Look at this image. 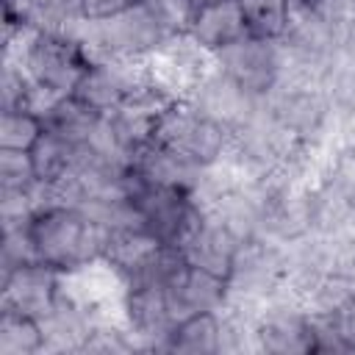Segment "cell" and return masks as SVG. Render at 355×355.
<instances>
[{
  "mask_svg": "<svg viewBox=\"0 0 355 355\" xmlns=\"http://www.w3.org/2000/svg\"><path fill=\"white\" fill-rule=\"evenodd\" d=\"M211 3H222V0H189V6H191V14H194L197 8H202V6H211Z\"/></svg>",
  "mask_w": 355,
  "mask_h": 355,
  "instance_id": "1f68e13d",
  "label": "cell"
},
{
  "mask_svg": "<svg viewBox=\"0 0 355 355\" xmlns=\"http://www.w3.org/2000/svg\"><path fill=\"white\" fill-rule=\"evenodd\" d=\"M186 33L194 36L202 47H208L214 53L239 42L241 36H247V25H244V14H241L239 0H222V3H211V6L197 8L189 19Z\"/></svg>",
  "mask_w": 355,
  "mask_h": 355,
  "instance_id": "d6986e66",
  "label": "cell"
},
{
  "mask_svg": "<svg viewBox=\"0 0 355 355\" xmlns=\"http://www.w3.org/2000/svg\"><path fill=\"white\" fill-rule=\"evenodd\" d=\"M150 78L147 61H92L75 86V97L100 114L125 103V97Z\"/></svg>",
  "mask_w": 355,
  "mask_h": 355,
  "instance_id": "7c38bea8",
  "label": "cell"
},
{
  "mask_svg": "<svg viewBox=\"0 0 355 355\" xmlns=\"http://www.w3.org/2000/svg\"><path fill=\"white\" fill-rule=\"evenodd\" d=\"M247 36L280 39L288 17V0H239Z\"/></svg>",
  "mask_w": 355,
  "mask_h": 355,
  "instance_id": "d4e9b609",
  "label": "cell"
},
{
  "mask_svg": "<svg viewBox=\"0 0 355 355\" xmlns=\"http://www.w3.org/2000/svg\"><path fill=\"white\" fill-rule=\"evenodd\" d=\"M311 8L333 28L338 39H344L355 25V0H313Z\"/></svg>",
  "mask_w": 355,
  "mask_h": 355,
  "instance_id": "f546056e",
  "label": "cell"
},
{
  "mask_svg": "<svg viewBox=\"0 0 355 355\" xmlns=\"http://www.w3.org/2000/svg\"><path fill=\"white\" fill-rule=\"evenodd\" d=\"M263 103L277 116V122L305 147L327 153L338 144L336 114L322 80L280 75L277 86L263 97Z\"/></svg>",
  "mask_w": 355,
  "mask_h": 355,
  "instance_id": "3957f363",
  "label": "cell"
},
{
  "mask_svg": "<svg viewBox=\"0 0 355 355\" xmlns=\"http://www.w3.org/2000/svg\"><path fill=\"white\" fill-rule=\"evenodd\" d=\"M216 67L230 75L239 86H244L255 97H266L280 75H283V50L277 39H258V36H241L239 42L222 47L214 53Z\"/></svg>",
  "mask_w": 355,
  "mask_h": 355,
  "instance_id": "9c48e42d",
  "label": "cell"
},
{
  "mask_svg": "<svg viewBox=\"0 0 355 355\" xmlns=\"http://www.w3.org/2000/svg\"><path fill=\"white\" fill-rule=\"evenodd\" d=\"M19 22L31 25L39 33H55V36H72L86 22L80 0H28Z\"/></svg>",
  "mask_w": 355,
  "mask_h": 355,
  "instance_id": "7402d4cb",
  "label": "cell"
},
{
  "mask_svg": "<svg viewBox=\"0 0 355 355\" xmlns=\"http://www.w3.org/2000/svg\"><path fill=\"white\" fill-rule=\"evenodd\" d=\"M36 183L28 150H0V189H31Z\"/></svg>",
  "mask_w": 355,
  "mask_h": 355,
  "instance_id": "f1b7e54d",
  "label": "cell"
},
{
  "mask_svg": "<svg viewBox=\"0 0 355 355\" xmlns=\"http://www.w3.org/2000/svg\"><path fill=\"white\" fill-rule=\"evenodd\" d=\"M164 352L178 355H216L219 352V311H202L180 319L166 344Z\"/></svg>",
  "mask_w": 355,
  "mask_h": 355,
  "instance_id": "44dd1931",
  "label": "cell"
},
{
  "mask_svg": "<svg viewBox=\"0 0 355 355\" xmlns=\"http://www.w3.org/2000/svg\"><path fill=\"white\" fill-rule=\"evenodd\" d=\"M352 211H355V197H352Z\"/></svg>",
  "mask_w": 355,
  "mask_h": 355,
  "instance_id": "e575fe53",
  "label": "cell"
},
{
  "mask_svg": "<svg viewBox=\"0 0 355 355\" xmlns=\"http://www.w3.org/2000/svg\"><path fill=\"white\" fill-rule=\"evenodd\" d=\"M263 216L261 236L280 244L300 241L316 230V205H313V180L305 183H277L263 180Z\"/></svg>",
  "mask_w": 355,
  "mask_h": 355,
  "instance_id": "ba28073f",
  "label": "cell"
},
{
  "mask_svg": "<svg viewBox=\"0 0 355 355\" xmlns=\"http://www.w3.org/2000/svg\"><path fill=\"white\" fill-rule=\"evenodd\" d=\"M44 125L31 111H6L0 119V150H33Z\"/></svg>",
  "mask_w": 355,
  "mask_h": 355,
  "instance_id": "4316f807",
  "label": "cell"
},
{
  "mask_svg": "<svg viewBox=\"0 0 355 355\" xmlns=\"http://www.w3.org/2000/svg\"><path fill=\"white\" fill-rule=\"evenodd\" d=\"M130 166H133L147 183H153V186L180 189V191H189V194H194V191L200 189V183H202V178H205V169H208V166H197V164L186 161L183 155L172 153L169 147H164V144H158V141L144 144V147L133 155Z\"/></svg>",
  "mask_w": 355,
  "mask_h": 355,
  "instance_id": "e0dca14e",
  "label": "cell"
},
{
  "mask_svg": "<svg viewBox=\"0 0 355 355\" xmlns=\"http://www.w3.org/2000/svg\"><path fill=\"white\" fill-rule=\"evenodd\" d=\"M291 3H302V6H313V0H291Z\"/></svg>",
  "mask_w": 355,
  "mask_h": 355,
  "instance_id": "836d02e7",
  "label": "cell"
},
{
  "mask_svg": "<svg viewBox=\"0 0 355 355\" xmlns=\"http://www.w3.org/2000/svg\"><path fill=\"white\" fill-rule=\"evenodd\" d=\"M61 291V272L47 263H25L0 277V308L44 319Z\"/></svg>",
  "mask_w": 355,
  "mask_h": 355,
  "instance_id": "4fadbf2b",
  "label": "cell"
},
{
  "mask_svg": "<svg viewBox=\"0 0 355 355\" xmlns=\"http://www.w3.org/2000/svg\"><path fill=\"white\" fill-rule=\"evenodd\" d=\"M191 105H197L202 114H208L214 122H219L227 133L233 128H239L258 105L261 97L250 94L244 86H239L230 75H225L219 67L191 89V94L186 97Z\"/></svg>",
  "mask_w": 355,
  "mask_h": 355,
  "instance_id": "9a60e30c",
  "label": "cell"
},
{
  "mask_svg": "<svg viewBox=\"0 0 355 355\" xmlns=\"http://www.w3.org/2000/svg\"><path fill=\"white\" fill-rule=\"evenodd\" d=\"M258 349L269 355H305L313 352L311 316L300 300L277 291L266 300L255 319Z\"/></svg>",
  "mask_w": 355,
  "mask_h": 355,
  "instance_id": "30bf717a",
  "label": "cell"
},
{
  "mask_svg": "<svg viewBox=\"0 0 355 355\" xmlns=\"http://www.w3.org/2000/svg\"><path fill=\"white\" fill-rule=\"evenodd\" d=\"M125 197H130L141 214L144 230L153 233L166 247H183L194 227L202 222L205 211L194 200V194L166 186L147 183L133 166L125 175Z\"/></svg>",
  "mask_w": 355,
  "mask_h": 355,
  "instance_id": "277c9868",
  "label": "cell"
},
{
  "mask_svg": "<svg viewBox=\"0 0 355 355\" xmlns=\"http://www.w3.org/2000/svg\"><path fill=\"white\" fill-rule=\"evenodd\" d=\"M150 78L166 89L175 100H186L197 83H202L214 69H216V55L214 50L202 47L194 36L172 33L150 58Z\"/></svg>",
  "mask_w": 355,
  "mask_h": 355,
  "instance_id": "52a82bcc",
  "label": "cell"
},
{
  "mask_svg": "<svg viewBox=\"0 0 355 355\" xmlns=\"http://www.w3.org/2000/svg\"><path fill=\"white\" fill-rule=\"evenodd\" d=\"M136 349L139 344L122 319H100L94 322L80 352L83 355H122V352H136Z\"/></svg>",
  "mask_w": 355,
  "mask_h": 355,
  "instance_id": "484cf974",
  "label": "cell"
},
{
  "mask_svg": "<svg viewBox=\"0 0 355 355\" xmlns=\"http://www.w3.org/2000/svg\"><path fill=\"white\" fill-rule=\"evenodd\" d=\"M122 322L128 324L139 349H164V344L175 327L166 288L155 280L125 286Z\"/></svg>",
  "mask_w": 355,
  "mask_h": 355,
  "instance_id": "8fae6325",
  "label": "cell"
},
{
  "mask_svg": "<svg viewBox=\"0 0 355 355\" xmlns=\"http://www.w3.org/2000/svg\"><path fill=\"white\" fill-rule=\"evenodd\" d=\"M164 288H166V300H169L175 324L191 313L219 311L227 302V280L216 277L205 269H197L189 261H183L164 280Z\"/></svg>",
  "mask_w": 355,
  "mask_h": 355,
  "instance_id": "5bb4252c",
  "label": "cell"
},
{
  "mask_svg": "<svg viewBox=\"0 0 355 355\" xmlns=\"http://www.w3.org/2000/svg\"><path fill=\"white\" fill-rule=\"evenodd\" d=\"M103 116L105 114L94 111L92 105H86L75 94H67V97H58L44 111L42 125H44V130H50V133H55V136H61L72 144H86L97 136Z\"/></svg>",
  "mask_w": 355,
  "mask_h": 355,
  "instance_id": "ffe728a7",
  "label": "cell"
},
{
  "mask_svg": "<svg viewBox=\"0 0 355 355\" xmlns=\"http://www.w3.org/2000/svg\"><path fill=\"white\" fill-rule=\"evenodd\" d=\"M28 230H31L39 263H47L58 272H72L78 266L100 261L105 241L111 236L105 227L92 222L83 211L69 205H55L33 214Z\"/></svg>",
  "mask_w": 355,
  "mask_h": 355,
  "instance_id": "7a4b0ae2",
  "label": "cell"
},
{
  "mask_svg": "<svg viewBox=\"0 0 355 355\" xmlns=\"http://www.w3.org/2000/svg\"><path fill=\"white\" fill-rule=\"evenodd\" d=\"M28 225H8V227H3V261H0L3 275L14 272L17 266H25V263H36L39 261Z\"/></svg>",
  "mask_w": 355,
  "mask_h": 355,
  "instance_id": "83f0119b",
  "label": "cell"
},
{
  "mask_svg": "<svg viewBox=\"0 0 355 355\" xmlns=\"http://www.w3.org/2000/svg\"><path fill=\"white\" fill-rule=\"evenodd\" d=\"M169 36L172 31L144 0L119 14L86 19L75 33L89 61H147Z\"/></svg>",
  "mask_w": 355,
  "mask_h": 355,
  "instance_id": "6da1fadb",
  "label": "cell"
},
{
  "mask_svg": "<svg viewBox=\"0 0 355 355\" xmlns=\"http://www.w3.org/2000/svg\"><path fill=\"white\" fill-rule=\"evenodd\" d=\"M44 352V327L36 316L0 308V355Z\"/></svg>",
  "mask_w": 355,
  "mask_h": 355,
  "instance_id": "603a6c76",
  "label": "cell"
},
{
  "mask_svg": "<svg viewBox=\"0 0 355 355\" xmlns=\"http://www.w3.org/2000/svg\"><path fill=\"white\" fill-rule=\"evenodd\" d=\"M286 283V244L255 236L241 241L227 275V294L250 302L272 300Z\"/></svg>",
  "mask_w": 355,
  "mask_h": 355,
  "instance_id": "8992f818",
  "label": "cell"
},
{
  "mask_svg": "<svg viewBox=\"0 0 355 355\" xmlns=\"http://www.w3.org/2000/svg\"><path fill=\"white\" fill-rule=\"evenodd\" d=\"M39 322L44 327V352H80L94 327L92 313L64 291H58L55 305Z\"/></svg>",
  "mask_w": 355,
  "mask_h": 355,
  "instance_id": "ac0fdd59",
  "label": "cell"
},
{
  "mask_svg": "<svg viewBox=\"0 0 355 355\" xmlns=\"http://www.w3.org/2000/svg\"><path fill=\"white\" fill-rule=\"evenodd\" d=\"M75 150H78V144H72V141H67V139L44 130L39 136V141L33 144V150H31L36 180L55 183L64 175H69L72 172V164H75Z\"/></svg>",
  "mask_w": 355,
  "mask_h": 355,
  "instance_id": "cb8c5ba5",
  "label": "cell"
},
{
  "mask_svg": "<svg viewBox=\"0 0 355 355\" xmlns=\"http://www.w3.org/2000/svg\"><path fill=\"white\" fill-rule=\"evenodd\" d=\"M338 147H349V150L355 153V139H349V141H344V144H338Z\"/></svg>",
  "mask_w": 355,
  "mask_h": 355,
  "instance_id": "d6a6232c",
  "label": "cell"
},
{
  "mask_svg": "<svg viewBox=\"0 0 355 355\" xmlns=\"http://www.w3.org/2000/svg\"><path fill=\"white\" fill-rule=\"evenodd\" d=\"M239 247H241V239L225 222H219L216 216H208L205 214L202 222L194 227V233L180 247V252H183V258L191 266L205 269V272L227 280Z\"/></svg>",
  "mask_w": 355,
  "mask_h": 355,
  "instance_id": "2e32d148",
  "label": "cell"
},
{
  "mask_svg": "<svg viewBox=\"0 0 355 355\" xmlns=\"http://www.w3.org/2000/svg\"><path fill=\"white\" fill-rule=\"evenodd\" d=\"M136 3L139 0H80L86 19H103V17H111V14H119V11L130 8Z\"/></svg>",
  "mask_w": 355,
  "mask_h": 355,
  "instance_id": "4dcf8cb0",
  "label": "cell"
},
{
  "mask_svg": "<svg viewBox=\"0 0 355 355\" xmlns=\"http://www.w3.org/2000/svg\"><path fill=\"white\" fill-rule=\"evenodd\" d=\"M153 141L197 166H214L227 153L230 133L189 100H175L158 119Z\"/></svg>",
  "mask_w": 355,
  "mask_h": 355,
  "instance_id": "5b68a950",
  "label": "cell"
}]
</instances>
